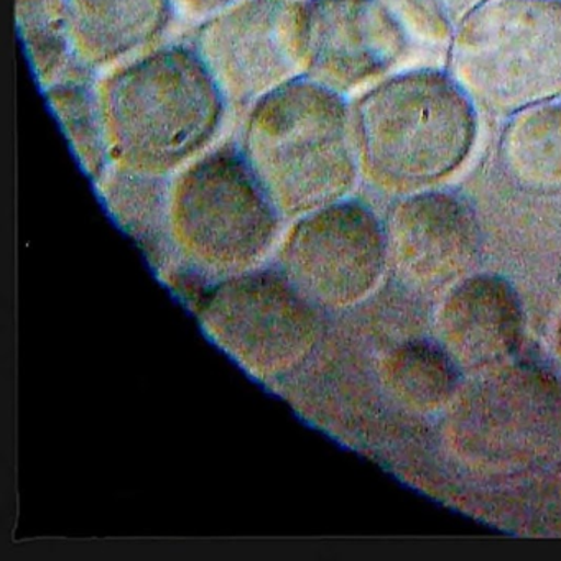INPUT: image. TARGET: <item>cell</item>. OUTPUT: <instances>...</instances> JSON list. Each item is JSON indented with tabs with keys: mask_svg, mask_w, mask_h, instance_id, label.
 Wrapping results in <instances>:
<instances>
[{
	"mask_svg": "<svg viewBox=\"0 0 561 561\" xmlns=\"http://www.w3.org/2000/svg\"><path fill=\"white\" fill-rule=\"evenodd\" d=\"M387 257L382 222L354 198L291 221L275 251L277 271L321 311L346 310L369 297Z\"/></svg>",
	"mask_w": 561,
	"mask_h": 561,
	"instance_id": "ba28073f",
	"label": "cell"
},
{
	"mask_svg": "<svg viewBox=\"0 0 561 561\" xmlns=\"http://www.w3.org/2000/svg\"><path fill=\"white\" fill-rule=\"evenodd\" d=\"M83 172L96 185L113 167L100 90L93 78L64 81L42 91Z\"/></svg>",
	"mask_w": 561,
	"mask_h": 561,
	"instance_id": "ac0fdd59",
	"label": "cell"
},
{
	"mask_svg": "<svg viewBox=\"0 0 561 561\" xmlns=\"http://www.w3.org/2000/svg\"><path fill=\"white\" fill-rule=\"evenodd\" d=\"M113 165L172 176L208 150L228 101L190 44L153 47L100 87Z\"/></svg>",
	"mask_w": 561,
	"mask_h": 561,
	"instance_id": "3957f363",
	"label": "cell"
},
{
	"mask_svg": "<svg viewBox=\"0 0 561 561\" xmlns=\"http://www.w3.org/2000/svg\"><path fill=\"white\" fill-rule=\"evenodd\" d=\"M416 2L430 14L451 25L456 31L469 14H472L479 5L484 4L485 0H416Z\"/></svg>",
	"mask_w": 561,
	"mask_h": 561,
	"instance_id": "d6986e66",
	"label": "cell"
},
{
	"mask_svg": "<svg viewBox=\"0 0 561 561\" xmlns=\"http://www.w3.org/2000/svg\"><path fill=\"white\" fill-rule=\"evenodd\" d=\"M451 432L459 448L479 461L540 458L561 439V387L528 364L489 370L459 400Z\"/></svg>",
	"mask_w": 561,
	"mask_h": 561,
	"instance_id": "30bf717a",
	"label": "cell"
},
{
	"mask_svg": "<svg viewBox=\"0 0 561 561\" xmlns=\"http://www.w3.org/2000/svg\"><path fill=\"white\" fill-rule=\"evenodd\" d=\"M499 163L528 195H561V100L505 117L497 142Z\"/></svg>",
	"mask_w": 561,
	"mask_h": 561,
	"instance_id": "5bb4252c",
	"label": "cell"
},
{
	"mask_svg": "<svg viewBox=\"0 0 561 561\" xmlns=\"http://www.w3.org/2000/svg\"><path fill=\"white\" fill-rule=\"evenodd\" d=\"M557 350H558V354H560V356H561V320H560V323H558Z\"/></svg>",
	"mask_w": 561,
	"mask_h": 561,
	"instance_id": "44dd1931",
	"label": "cell"
},
{
	"mask_svg": "<svg viewBox=\"0 0 561 561\" xmlns=\"http://www.w3.org/2000/svg\"><path fill=\"white\" fill-rule=\"evenodd\" d=\"M229 107L248 110L305 73V0H238L190 38Z\"/></svg>",
	"mask_w": 561,
	"mask_h": 561,
	"instance_id": "9c48e42d",
	"label": "cell"
},
{
	"mask_svg": "<svg viewBox=\"0 0 561 561\" xmlns=\"http://www.w3.org/2000/svg\"><path fill=\"white\" fill-rule=\"evenodd\" d=\"M19 38L42 91L64 81L93 78L75 50L58 0H15Z\"/></svg>",
	"mask_w": 561,
	"mask_h": 561,
	"instance_id": "2e32d148",
	"label": "cell"
},
{
	"mask_svg": "<svg viewBox=\"0 0 561 561\" xmlns=\"http://www.w3.org/2000/svg\"><path fill=\"white\" fill-rule=\"evenodd\" d=\"M459 370L461 367L445 347L428 341H409L383 359L382 379L400 403L430 412L455 397Z\"/></svg>",
	"mask_w": 561,
	"mask_h": 561,
	"instance_id": "e0dca14e",
	"label": "cell"
},
{
	"mask_svg": "<svg viewBox=\"0 0 561 561\" xmlns=\"http://www.w3.org/2000/svg\"><path fill=\"white\" fill-rule=\"evenodd\" d=\"M173 2L180 5V8L185 9L190 14L206 15L208 18V15L234 4L238 0H173Z\"/></svg>",
	"mask_w": 561,
	"mask_h": 561,
	"instance_id": "ffe728a7",
	"label": "cell"
},
{
	"mask_svg": "<svg viewBox=\"0 0 561 561\" xmlns=\"http://www.w3.org/2000/svg\"><path fill=\"white\" fill-rule=\"evenodd\" d=\"M446 70L489 116L561 100V0H485L453 34Z\"/></svg>",
	"mask_w": 561,
	"mask_h": 561,
	"instance_id": "5b68a950",
	"label": "cell"
},
{
	"mask_svg": "<svg viewBox=\"0 0 561 561\" xmlns=\"http://www.w3.org/2000/svg\"><path fill=\"white\" fill-rule=\"evenodd\" d=\"M238 144L284 221L350 198L360 175L350 100L305 73L248 107Z\"/></svg>",
	"mask_w": 561,
	"mask_h": 561,
	"instance_id": "7a4b0ae2",
	"label": "cell"
},
{
	"mask_svg": "<svg viewBox=\"0 0 561 561\" xmlns=\"http://www.w3.org/2000/svg\"><path fill=\"white\" fill-rule=\"evenodd\" d=\"M451 38L413 0H305V75L344 96L448 54Z\"/></svg>",
	"mask_w": 561,
	"mask_h": 561,
	"instance_id": "8992f818",
	"label": "cell"
},
{
	"mask_svg": "<svg viewBox=\"0 0 561 561\" xmlns=\"http://www.w3.org/2000/svg\"><path fill=\"white\" fill-rule=\"evenodd\" d=\"M282 221L238 142L206 150L170 183V249L206 280L259 271L277 251Z\"/></svg>",
	"mask_w": 561,
	"mask_h": 561,
	"instance_id": "277c9868",
	"label": "cell"
},
{
	"mask_svg": "<svg viewBox=\"0 0 561 561\" xmlns=\"http://www.w3.org/2000/svg\"><path fill=\"white\" fill-rule=\"evenodd\" d=\"M323 311L280 271H254L218 282L198 300L206 336L252 379L284 386L317 354Z\"/></svg>",
	"mask_w": 561,
	"mask_h": 561,
	"instance_id": "52a82bcc",
	"label": "cell"
},
{
	"mask_svg": "<svg viewBox=\"0 0 561 561\" xmlns=\"http://www.w3.org/2000/svg\"><path fill=\"white\" fill-rule=\"evenodd\" d=\"M75 50L96 73L153 48L175 18L173 0H58Z\"/></svg>",
	"mask_w": 561,
	"mask_h": 561,
	"instance_id": "4fadbf2b",
	"label": "cell"
},
{
	"mask_svg": "<svg viewBox=\"0 0 561 561\" xmlns=\"http://www.w3.org/2000/svg\"><path fill=\"white\" fill-rule=\"evenodd\" d=\"M438 331L442 346L461 369H497L520 346L524 311L517 291L495 275L466 278L446 295Z\"/></svg>",
	"mask_w": 561,
	"mask_h": 561,
	"instance_id": "7c38bea8",
	"label": "cell"
},
{
	"mask_svg": "<svg viewBox=\"0 0 561 561\" xmlns=\"http://www.w3.org/2000/svg\"><path fill=\"white\" fill-rule=\"evenodd\" d=\"M172 176L150 175L113 165L96 183L101 199L117 225L150 252H172L169 199Z\"/></svg>",
	"mask_w": 561,
	"mask_h": 561,
	"instance_id": "9a60e30c",
	"label": "cell"
},
{
	"mask_svg": "<svg viewBox=\"0 0 561 561\" xmlns=\"http://www.w3.org/2000/svg\"><path fill=\"white\" fill-rule=\"evenodd\" d=\"M360 175L409 195L458 173L479 139V110L446 68L420 65L383 78L351 103Z\"/></svg>",
	"mask_w": 561,
	"mask_h": 561,
	"instance_id": "6da1fadb",
	"label": "cell"
},
{
	"mask_svg": "<svg viewBox=\"0 0 561 561\" xmlns=\"http://www.w3.org/2000/svg\"><path fill=\"white\" fill-rule=\"evenodd\" d=\"M387 252L403 280L438 288L471 267L481 226L458 193L428 188L403 195L387 215Z\"/></svg>",
	"mask_w": 561,
	"mask_h": 561,
	"instance_id": "8fae6325",
	"label": "cell"
}]
</instances>
